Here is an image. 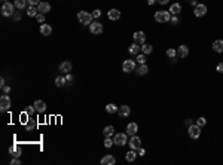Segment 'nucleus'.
Wrapping results in <instances>:
<instances>
[{
	"instance_id": "nucleus-1",
	"label": "nucleus",
	"mask_w": 223,
	"mask_h": 165,
	"mask_svg": "<svg viewBox=\"0 0 223 165\" xmlns=\"http://www.w3.org/2000/svg\"><path fill=\"white\" fill-rule=\"evenodd\" d=\"M171 19V14L170 11H158L155 12V21L159 22V24H164V22H168Z\"/></svg>"
},
{
	"instance_id": "nucleus-2",
	"label": "nucleus",
	"mask_w": 223,
	"mask_h": 165,
	"mask_svg": "<svg viewBox=\"0 0 223 165\" xmlns=\"http://www.w3.org/2000/svg\"><path fill=\"white\" fill-rule=\"evenodd\" d=\"M92 14H89V12H86V11H80V12H77V19H79V22L80 24H91L92 22Z\"/></svg>"
},
{
	"instance_id": "nucleus-3",
	"label": "nucleus",
	"mask_w": 223,
	"mask_h": 165,
	"mask_svg": "<svg viewBox=\"0 0 223 165\" xmlns=\"http://www.w3.org/2000/svg\"><path fill=\"white\" fill-rule=\"evenodd\" d=\"M14 9H15V5L6 2V3H3V6H2V15H3V17H12V15L15 14Z\"/></svg>"
},
{
	"instance_id": "nucleus-4",
	"label": "nucleus",
	"mask_w": 223,
	"mask_h": 165,
	"mask_svg": "<svg viewBox=\"0 0 223 165\" xmlns=\"http://www.w3.org/2000/svg\"><path fill=\"white\" fill-rule=\"evenodd\" d=\"M113 143L118 144V146H125V144L128 143L126 134H125V132H118V134H115V135H113Z\"/></svg>"
},
{
	"instance_id": "nucleus-5",
	"label": "nucleus",
	"mask_w": 223,
	"mask_h": 165,
	"mask_svg": "<svg viewBox=\"0 0 223 165\" xmlns=\"http://www.w3.org/2000/svg\"><path fill=\"white\" fill-rule=\"evenodd\" d=\"M9 107H11V98L5 94V95L0 97V112L5 113V112L9 110Z\"/></svg>"
},
{
	"instance_id": "nucleus-6",
	"label": "nucleus",
	"mask_w": 223,
	"mask_h": 165,
	"mask_svg": "<svg viewBox=\"0 0 223 165\" xmlns=\"http://www.w3.org/2000/svg\"><path fill=\"white\" fill-rule=\"evenodd\" d=\"M188 132H189V137L190 138H199V135H201V127L199 125H189V129H188Z\"/></svg>"
},
{
	"instance_id": "nucleus-7",
	"label": "nucleus",
	"mask_w": 223,
	"mask_h": 165,
	"mask_svg": "<svg viewBox=\"0 0 223 165\" xmlns=\"http://www.w3.org/2000/svg\"><path fill=\"white\" fill-rule=\"evenodd\" d=\"M89 31L92 34H101L103 33V24L98 21H94L92 24H89Z\"/></svg>"
},
{
	"instance_id": "nucleus-8",
	"label": "nucleus",
	"mask_w": 223,
	"mask_h": 165,
	"mask_svg": "<svg viewBox=\"0 0 223 165\" xmlns=\"http://www.w3.org/2000/svg\"><path fill=\"white\" fill-rule=\"evenodd\" d=\"M122 70H123L125 73L134 72V70H136V61H134V60H125L123 64H122Z\"/></svg>"
},
{
	"instance_id": "nucleus-9",
	"label": "nucleus",
	"mask_w": 223,
	"mask_h": 165,
	"mask_svg": "<svg viewBox=\"0 0 223 165\" xmlns=\"http://www.w3.org/2000/svg\"><path fill=\"white\" fill-rule=\"evenodd\" d=\"M133 39H134V42L138 43L140 46H141L143 43H146V34H144V31H136V33L133 34Z\"/></svg>"
},
{
	"instance_id": "nucleus-10",
	"label": "nucleus",
	"mask_w": 223,
	"mask_h": 165,
	"mask_svg": "<svg viewBox=\"0 0 223 165\" xmlns=\"http://www.w3.org/2000/svg\"><path fill=\"white\" fill-rule=\"evenodd\" d=\"M193 14H195V17H198V18H199V17H204L207 14V6L205 5H201V3L196 5L195 9H193Z\"/></svg>"
},
{
	"instance_id": "nucleus-11",
	"label": "nucleus",
	"mask_w": 223,
	"mask_h": 165,
	"mask_svg": "<svg viewBox=\"0 0 223 165\" xmlns=\"http://www.w3.org/2000/svg\"><path fill=\"white\" fill-rule=\"evenodd\" d=\"M128 143H130L131 149H134V150H138L141 147V140H140V137H137V135H131V138H130Z\"/></svg>"
},
{
	"instance_id": "nucleus-12",
	"label": "nucleus",
	"mask_w": 223,
	"mask_h": 165,
	"mask_svg": "<svg viewBox=\"0 0 223 165\" xmlns=\"http://www.w3.org/2000/svg\"><path fill=\"white\" fill-rule=\"evenodd\" d=\"M138 131V125L136 122H130L128 125H126V134L128 135H136Z\"/></svg>"
},
{
	"instance_id": "nucleus-13",
	"label": "nucleus",
	"mask_w": 223,
	"mask_h": 165,
	"mask_svg": "<svg viewBox=\"0 0 223 165\" xmlns=\"http://www.w3.org/2000/svg\"><path fill=\"white\" fill-rule=\"evenodd\" d=\"M40 34L45 36V37L51 36L52 34V27L49 25V24H42V25H40Z\"/></svg>"
},
{
	"instance_id": "nucleus-14",
	"label": "nucleus",
	"mask_w": 223,
	"mask_h": 165,
	"mask_svg": "<svg viewBox=\"0 0 223 165\" xmlns=\"http://www.w3.org/2000/svg\"><path fill=\"white\" fill-rule=\"evenodd\" d=\"M33 106H34V109L37 113H45V110H46V104H45V101H42V100H36Z\"/></svg>"
},
{
	"instance_id": "nucleus-15",
	"label": "nucleus",
	"mask_w": 223,
	"mask_h": 165,
	"mask_svg": "<svg viewBox=\"0 0 223 165\" xmlns=\"http://www.w3.org/2000/svg\"><path fill=\"white\" fill-rule=\"evenodd\" d=\"M189 55V48L186 45H180L179 48H177V57H180V58H186Z\"/></svg>"
},
{
	"instance_id": "nucleus-16",
	"label": "nucleus",
	"mask_w": 223,
	"mask_h": 165,
	"mask_svg": "<svg viewBox=\"0 0 223 165\" xmlns=\"http://www.w3.org/2000/svg\"><path fill=\"white\" fill-rule=\"evenodd\" d=\"M116 164V158L113 155H104V158L101 159V165H115Z\"/></svg>"
},
{
	"instance_id": "nucleus-17",
	"label": "nucleus",
	"mask_w": 223,
	"mask_h": 165,
	"mask_svg": "<svg viewBox=\"0 0 223 165\" xmlns=\"http://www.w3.org/2000/svg\"><path fill=\"white\" fill-rule=\"evenodd\" d=\"M37 9H39L40 14H46V12L51 11V5H49L48 2H40V3L37 5Z\"/></svg>"
},
{
	"instance_id": "nucleus-18",
	"label": "nucleus",
	"mask_w": 223,
	"mask_h": 165,
	"mask_svg": "<svg viewBox=\"0 0 223 165\" xmlns=\"http://www.w3.org/2000/svg\"><path fill=\"white\" fill-rule=\"evenodd\" d=\"M213 49H214V52L222 54V52H223V40H222V39L214 40V43H213Z\"/></svg>"
},
{
	"instance_id": "nucleus-19",
	"label": "nucleus",
	"mask_w": 223,
	"mask_h": 165,
	"mask_svg": "<svg viewBox=\"0 0 223 165\" xmlns=\"http://www.w3.org/2000/svg\"><path fill=\"white\" fill-rule=\"evenodd\" d=\"M118 115L122 116V118H126V116L131 115V109H130L128 106H120L119 109H118Z\"/></svg>"
},
{
	"instance_id": "nucleus-20",
	"label": "nucleus",
	"mask_w": 223,
	"mask_h": 165,
	"mask_svg": "<svg viewBox=\"0 0 223 165\" xmlns=\"http://www.w3.org/2000/svg\"><path fill=\"white\" fill-rule=\"evenodd\" d=\"M60 72H63V73L71 72V63H70V61H63V63L60 64Z\"/></svg>"
},
{
	"instance_id": "nucleus-21",
	"label": "nucleus",
	"mask_w": 223,
	"mask_h": 165,
	"mask_svg": "<svg viewBox=\"0 0 223 165\" xmlns=\"http://www.w3.org/2000/svg\"><path fill=\"white\" fill-rule=\"evenodd\" d=\"M107 15H109V19H112V21H118L120 18V12L118 9H110Z\"/></svg>"
},
{
	"instance_id": "nucleus-22",
	"label": "nucleus",
	"mask_w": 223,
	"mask_h": 165,
	"mask_svg": "<svg viewBox=\"0 0 223 165\" xmlns=\"http://www.w3.org/2000/svg\"><path fill=\"white\" fill-rule=\"evenodd\" d=\"M9 155H12L14 158H19V156H21V149H19L17 144L11 146L9 147Z\"/></svg>"
},
{
	"instance_id": "nucleus-23",
	"label": "nucleus",
	"mask_w": 223,
	"mask_h": 165,
	"mask_svg": "<svg viewBox=\"0 0 223 165\" xmlns=\"http://www.w3.org/2000/svg\"><path fill=\"white\" fill-rule=\"evenodd\" d=\"M128 51H130V54H131V55H138V54H140V51H141V46H140L138 43L134 42V43L130 46V49H128Z\"/></svg>"
},
{
	"instance_id": "nucleus-24",
	"label": "nucleus",
	"mask_w": 223,
	"mask_h": 165,
	"mask_svg": "<svg viewBox=\"0 0 223 165\" xmlns=\"http://www.w3.org/2000/svg\"><path fill=\"white\" fill-rule=\"evenodd\" d=\"M180 12H182V5H180V3L171 5V8H170V14H171V15H177V14H180Z\"/></svg>"
},
{
	"instance_id": "nucleus-25",
	"label": "nucleus",
	"mask_w": 223,
	"mask_h": 165,
	"mask_svg": "<svg viewBox=\"0 0 223 165\" xmlns=\"http://www.w3.org/2000/svg\"><path fill=\"white\" fill-rule=\"evenodd\" d=\"M36 128H37V122H36V119L30 118L28 122L25 124V129H27V131H33V129H36Z\"/></svg>"
},
{
	"instance_id": "nucleus-26",
	"label": "nucleus",
	"mask_w": 223,
	"mask_h": 165,
	"mask_svg": "<svg viewBox=\"0 0 223 165\" xmlns=\"http://www.w3.org/2000/svg\"><path fill=\"white\" fill-rule=\"evenodd\" d=\"M136 158H137V153L134 152V149H133V150H130V152H126V155H125V159H126L128 162H134V161H136Z\"/></svg>"
},
{
	"instance_id": "nucleus-27",
	"label": "nucleus",
	"mask_w": 223,
	"mask_h": 165,
	"mask_svg": "<svg viewBox=\"0 0 223 165\" xmlns=\"http://www.w3.org/2000/svg\"><path fill=\"white\" fill-rule=\"evenodd\" d=\"M66 83H67L66 76H57V79H55V85L57 86H64Z\"/></svg>"
},
{
	"instance_id": "nucleus-28",
	"label": "nucleus",
	"mask_w": 223,
	"mask_h": 165,
	"mask_svg": "<svg viewBox=\"0 0 223 165\" xmlns=\"http://www.w3.org/2000/svg\"><path fill=\"white\" fill-rule=\"evenodd\" d=\"M147 72H149V67L146 66V64H140L137 67V73L140 74V76H144V74H147Z\"/></svg>"
},
{
	"instance_id": "nucleus-29",
	"label": "nucleus",
	"mask_w": 223,
	"mask_h": 165,
	"mask_svg": "<svg viewBox=\"0 0 223 165\" xmlns=\"http://www.w3.org/2000/svg\"><path fill=\"white\" fill-rule=\"evenodd\" d=\"M152 51H153V48H152V45H147V43H143L141 45V52L146 55L152 54Z\"/></svg>"
},
{
	"instance_id": "nucleus-30",
	"label": "nucleus",
	"mask_w": 223,
	"mask_h": 165,
	"mask_svg": "<svg viewBox=\"0 0 223 165\" xmlns=\"http://www.w3.org/2000/svg\"><path fill=\"white\" fill-rule=\"evenodd\" d=\"M103 134H104V137H112V135H115V128L112 125H109V127L104 128Z\"/></svg>"
},
{
	"instance_id": "nucleus-31",
	"label": "nucleus",
	"mask_w": 223,
	"mask_h": 165,
	"mask_svg": "<svg viewBox=\"0 0 223 165\" xmlns=\"http://www.w3.org/2000/svg\"><path fill=\"white\" fill-rule=\"evenodd\" d=\"M27 14H28V17H36L39 14V9L36 6H33V5H30L28 9H27Z\"/></svg>"
},
{
	"instance_id": "nucleus-32",
	"label": "nucleus",
	"mask_w": 223,
	"mask_h": 165,
	"mask_svg": "<svg viewBox=\"0 0 223 165\" xmlns=\"http://www.w3.org/2000/svg\"><path fill=\"white\" fill-rule=\"evenodd\" d=\"M27 3H28L27 0H15V2H14V5H15V8H18L19 11H21V9H24V8L27 6Z\"/></svg>"
},
{
	"instance_id": "nucleus-33",
	"label": "nucleus",
	"mask_w": 223,
	"mask_h": 165,
	"mask_svg": "<svg viewBox=\"0 0 223 165\" xmlns=\"http://www.w3.org/2000/svg\"><path fill=\"white\" fill-rule=\"evenodd\" d=\"M118 109H119V107H116L115 104H107V106H106V112H107L109 115H113V113H116V112H118Z\"/></svg>"
},
{
	"instance_id": "nucleus-34",
	"label": "nucleus",
	"mask_w": 223,
	"mask_h": 165,
	"mask_svg": "<svg viewBox=\"0 0 223 165\" xmlns=\"http://www.w3.org/2000/svg\"><path fill=\"white\" fill-rule=\"evenodd\" d=\"M28 116H30V115H28L27 112H22V113L19 115V121H21L22 124H27V122H28Z\"/></svg>"
},
{
	"instance_id": "nucleus-35",
	"label": "nucleus",
	"mask_w": 223,
	"mask_h": 165,
	"mask_svg": "<svg viewBox=\"0 0 223 165\" xmlns=\"http://www.w3.org/2000/svg\"><path fill=\"white\" fill-rule=\"evenodd\" d=\"M113 144H115V143H113V138H110V137H106V138H104V147L109 149V147H112Z\"/></svg>"
},
{
	"instance_id": "nucleus-36",
	"label": "nucleus",
	"mask_w": 223,
	"mask_h": 165,
	"mask_svg": "<svg viewBox=\"0 0 223 165\" xmlns=\"http://www.w3.org/2000/svg\"><path fill=\"white\" fill-rule=\"evenodd\" d=\"M137 63L138 64H146V54H138L137 55Z\"/></svg>"
},
{
	"instance_id": "nucleus-37",
	"label": "nucleus",
	"mask_w": 223,
	"mask_h": 165,
	"mask_svg": "<svg viewBox=\"0 0 223 165\" xmlns=\"http://www.w3.org/2000/svg\"><path fill=\"white\" fill-rule=\"evenodd\" d=\"M167 57H168V58H175V57H177V51H175V49H168V51H167Z\"/></svg>"
},
{
	"instance_id": "nucleus-38",
	"label": "nucleus",
	"mask_w": 223,
	"mask_h": 165,
	"mask_svg": "<svg viewBox=\"0 0 223 165\" xmlns=\"http://www.w3.org/2000/svg\"><path fill=\"white\" fill-rule=\"evenodd\" d=\"M36 19H37V22H40V24H45V14H37L36 15Z\"/></svg>"
},
{
	"instance_id": "nucleus-39",
	"label": "nucleus",
	"mask_w": 223,
	"mask_h": 165,
	"mask_svg": "<svg viewBox=\"0 0 223 165\" xmlns=\"http://www.w3.org/2000/svg\"><path fill=\"white\" fill-rule=\"evenodd\" d=\"M205 124H207L205 118H199V119H198V121H196V125H199V127H201V128H202V127H204V125H205Z\"/></svg>"
},
{
	"instance_id": "nucleus-40",
	"label": "nucleus",
	"mask_w": 223,
	"mask_h": 165,
	"mask_svg": "<svg viewBox=\"0 0 223 165\" xmlns=\"http://www.w3.org/2000/svg\"><path fill=\"white\" fill-rule=\"evenodd\" d=\"M25 112H27V113H28V115H30V116H33V113H34V112H36L34 106H28V107H27V109H25Z\"/></svg>"
},
{
	"instance_id": "nucleus-41",
	"label": "nucleus",
	"mask_w": 223,
	"mask_h": 165,
	"mask_svg": "<svg viewBox=\"0 0 223 165\" xmlns=\"http://www.w3.org/2000/svg\"><path fill=\"white\" fill-rule=\"evenodd\" d=\"M92 17H94V18H100V17H101V11H100V9H95V11L92 12Z\"/></svg>"
},
{
	"instance_id": "nucleus-42",
	"label": "nucleus",
	"mask_w": 223,
	"mask_h": 165,
	"mask_svg": "<svg viewBox=\"0 0 223 165\" xmlns=\"http://www.w3.org/2000/svg\"><path fill=\"white\" fill-rule=\"evenodd\" d=\"M2 91H3V94H9V92H11V86H8V85H2Z\"/></svg>"
},
{
	"instance_id": "nucleus-43",
	"label": "nucleus",
	"mask_w": 223,
	"mask_h": 165,
	"mask_svg": "<svg viewBox=\"0 0 223 165\" xmlns=\"http://www.w3.org/2000/svg\"><path fill=\"white\" fill-rule=\"evenodd\" d=\"M30 5H33V6H37L39 3H40V0H27Z\"/></svg>"
},
{
	"instance_id": "nucleus-44",
	"label": "nucleus",
	"mask_w": 223,
	"mask_h": 165,
	"mask_svg": "<svg viewBox=\"0 0 223 165\" xmlns=\"http://www.w3.org/2000/svg\"><path fill=\"white\" fill-rule=\"evenodd\" d=\"M11 164H12V165H19V164H21V161H19L18 158H14V159L11 161Z\"/></svg>"
},
{
	"instance_id": "nucleus-45",
	"label": "nucleus",
	"mask_w": 223,
	"mask_h": 165,
	"mask_svg": "<svg viewBox=\"0 0 223 165\" xmlns=\"http://www.w3.org/2000/svg\"><path fill=\"white\" fill-rule=\"evenodd\" d=\"M12 17H14V19H15V21H19V19H21V14H19V12H15Z\"/></svg>"
},
{
	"instance_id": "nucleus-46",
	"label": "nucleus",
	"mask_w": 223,
	"mask_h": 165,
	"mask_svg": "<svg viewBox=\"0 0 223 165\" xmlns=\"http://www.w3.org/2000/svg\"><path fill=\"white\" fill-rule=\"evenodd\" d=\"M216 69H217V72H219V73H223V63L217 64V67H216Z\"/></svg>"
},
{
	"instance_id": "nucleus-47",
	"label": "nucleus",
	"mask_w": 223,
	"mask_h": 165,
	"mask_svg": "<svg viewBox=\"0 0 223 165\" xmlns=\"http://www.w3.org/2000/svg\"><path fill=\"white\" fill-rule=\"evenodd\" d=\"M170 21H171L172 24H177V22H179V18H177V15H172Z\"/></svg>"
},
{
	"instance_id": "nucleus-48",
	"label": "nucleus",
	"mask_w": 223,
	"mask_h": 165,
	"mask_svg": "<svg viewBox=\"0 0 223 165\" xmlns=\"http://www.w3.org/2000/svg\"><path fill=\"white\" fill-rule=\"evenodd\" d=\"M66 79H67V82H71V80H73V76H71L70 73H67L66 74Z\"/></svg>"
},
{
	"instance_id": "nucleus-49",
	"label": "nucleus",
	"mask_w": 223,
	"mask_h": 165,
	"mask_svg": "<svg viewBox=\"0 0 223 165\" xmlns=\"http://www.w3.org/2000/svg\"><path fill=\"white\" fill-rule=\"evenodd\" d=\"M168 2H170V0H158V3H159V5H167Z\"/></svg>"
},
{
	"instance_id": "nucleus-50",
	"label": "nucleus",
	"mask_w": 223,
	"mask_h": 165,
	"mask_svg": "<svg viewBox=\"0 0 223 165\" xmlns=\"http://www.w3.org/2000/svg\"><path fill=\"white\" fill-rule=\"evenodd\" d=\"M138 155H140V156H143V155H144V149H141V147H140V149H138Z\"/></svg>"
},
{
	"instance_id": "nucleus-51",
	"label": "nucleus",
	"mask_w": 223,
	"mask_h": 165,
	"mask_svg": "<svg viewBox=\"0 0 223 165\" xmlns=\"http://www.w3.org/2000/svg\"><path fill=\"white\" fill-rule=\"evenodd\" d=\"M156 2H158V0H147V3H149V5H150V6H152V5H155V3H156Z\"/></svg>"
},
{
	"instance_id": "nucleus-52",
	"label": "nucleus",
	"mask_w": 223,
	"mask_h": 165,
	"mask_svg": "<svg viewBox=\"0 0 223 165\" xmlns=\"http://www.w3.org/2000/svg\"><path fill=\"white\" fill-rule=\"evenodd\" d=\"M2 85H6V80H5V79H3V77H2V79H0V86H2Z\"/></svg>"
},
{
	"instance_id": "nucleus-53",
	"label": "nucleus",
	"mask_w": 223,
	"mask_h": 165,
	"mask_svg": "<svg viewBox=\"0 0 223 165\" xmlns=\"http://www.w3.org/2000/svg\"><path fill=\"white\" fill-rule=\"evenodd\" d=\"M2 2H3V3H6V2H5V0H2Z\"/></svg>"
}]
</instances>
